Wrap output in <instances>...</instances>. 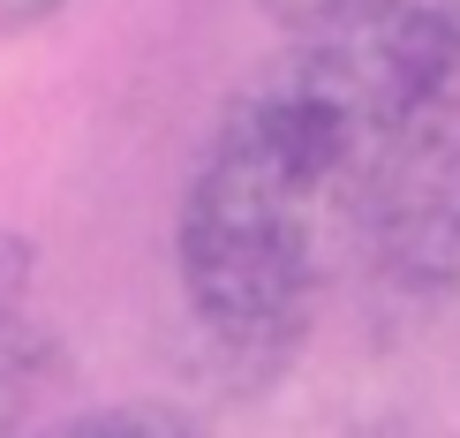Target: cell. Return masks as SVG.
I'll return each mask as SVG.
<instances>
[{"mask_svg": "<svg viewBox=\"0 0 460 438\" xmlns=\"http://www.w3.org/2000/svg\"><path fill=\"white\" fill-rule=\"evenodd\" d=\"M423 113H460V0H317L226 99L174 212V280L212 355L264 378L310 340L362 182Z\"/></svg>", "mask_w": 460, "mask_h": 438, "instance_id": "obj_1", "label": "cell"}, {"mask_svg": "<svg viewBox=\"0 0 460 438\" xmlns=\"http://www.w3.org/2000/svg\"><path fill=\"white\" fill-rule=\"evenodd\" d=\"M348 273L385 333H423L460 302V113L393 129L348 219Z\"/></svg>", "mask_w": 460, "mask_h": 438, "instance_id": "obj_2", "label": "cell"}, {"mask_svg": "<svg viewBox=\"0 0 460 438\" xmlns=\"http://www.w3.org/2000/svg\"><path fill=\"white\" fill-rule=\"evenodd\" d=\"M61 378V340H53L23 302L0 310V431H15L38 408V393Z\"/></svg>", "mask_w": 460, "mask_h": 438, "instance_id": "obj_3", "label": "cell"}, {"mask_svg": "<svg viewBox=\"0 0 460 438\" xmlns=\"http://www.w3.org/2000/svg\"><path fill=\"white\" fill-rule=\"evenodd\" d=\"M53 431H68V438H189L204 424L189 408H174V401H113V408L68 416V424H53Z\"/></svg>", "mask_w": 460, "mask_h": 438, "instance_id": "obj_4", "label": "cell"}, {"mask_svg": "<svg viewBox=\"0 0 460 438\" xmlns=\"http://www.w3.org/2000/svg\"><path fill=\"white\" fill-rule=\"evenodd\" d=\"M31 280H38V250H31V235H8V227H0V310H8V302H23V295H31Z\"/></svg>", "mask_w": 460, "mask_h": 438, "instance_id": "obj_5", "label": "cell"}]
</instances>
